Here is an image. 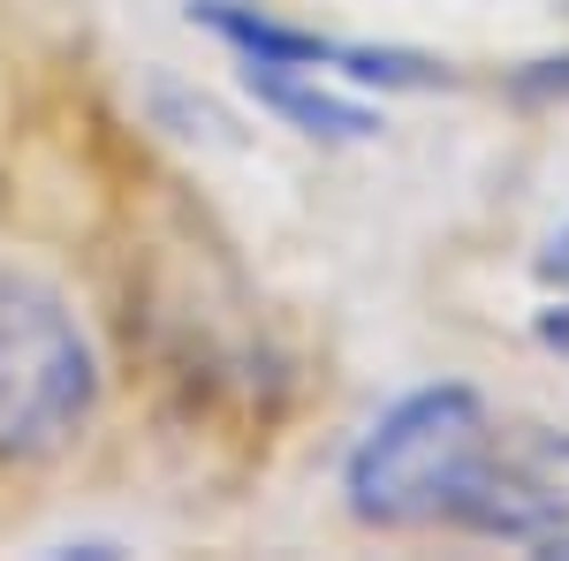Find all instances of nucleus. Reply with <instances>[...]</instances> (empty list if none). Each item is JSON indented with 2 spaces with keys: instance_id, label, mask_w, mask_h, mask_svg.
<instances>
[{
  "instance_id": "7ed1b4c3",
  "label": "nucleus",
  "mask_w": 569,
  "mask_h": 561,
  "mask_svg": "<svg viewBox=\"0 0 569 561\" xmlns=\"http://www.w3.org/2000/svg\"><path fill=\"white\" fill-rule=\"evenodd\" d=\"M190 31L243 61V69H311V77H335L350 91H372V99H433V91H456L463 69L433 53V46H402V39H335L319 23H297L266 0H182Z\"/></svg>"
},
{
  "instance_id": "0eeeda50",
  "label": "nucleus",
  "mask_w": 569,
  "mask_h": 561,
  "mask_svg": "<svg viewBox=\"0 0 569 561\" xmlns=\"http://www.w3.org/2000/svg\"><path fill=\"white\" fill-rule=\"evenodd\" d=\"M531 349H547L555 364H569V289H547V303L531 311Z\"/></svg>"
},
{
  "instance_id": "423d86ee",
  "label": "nucleus",
  "mask_w": 569,
  "mask_h": 561,
  "mask_svg": "<svg viewBox=\"0 0 569 561\" xmlns=\"http://www.w3.org/2000/svg\"><path fill=\"white\" fill-rule=\"evenodd\" d=\"M501 99H509V107H525V114H555V107H569V46L517 61V69L501 77Z\"/></svg>"
},
{
  "instance_id": "6e6552de",
  "label": "nucleus",
  "mask_w": 569,
  "mask_h": 561,
  "mask_svg": "<svg viewBox=\"0 0 569 561\" xmlns=\"http://www.w3.org/2000/svg\"><path fill=\"white\" fill-rule=\"evenodd\" d=\"M531 273H539V289H569V220L539 243V259H531Z\"/></svg>"
},
{
  "instance_id": "20e7f679",
  "label": "nucleus",
  "mask_w": 569,
  "mask_h": 561,
  "mask_svg": "<svg viewBox=\"0 0 569 561\" xmlns=\"http://www.w3.org/2000/svg\"><path fill=\"white\" fill-rule=\"evenodd\" d=\"M569 531V425L547 418H493L471 493L448 523V539H486V547H539Z\"/></svg>"
},
{
  "instance_id": "f257e3e1",
  "label": "nucleus",
  "mask_w": 569,
  "mask_h": 561,
  "mask_svg": "<svg viewBox=\"0 0 569 561\" xmlns=\"http://www.w3.org/2000/svg\"><path fill=\"white\" fill-rule=\"evenodd\" d=\"M107 418V349L53 266L0 251V478L61 471Z\"/></svg>"
},
{
  "instance_id": "39448f33",
  "label": "nucleus",
  "mask_w": 569,
  "mask_h": 561,
  "mask_svg": "<svg viewBox=\"0 0 569 561\" xmlns=\"http://www.w3.org/2000/svg\"><path fill=\"white\" fill-rule=\"evenodd\" d=\"M236 84H243V99L259 107L273 130L305 137L319 152H365V144L388 137V99L350 91V84H335V77H311V69H243L236 61Z\"/></svg>"
},
{
  "instance_id": "f03ea898",
  "label": "nucleus",
  "mask_w": 569,
  "mask_h": 561,
  "mask_svg": "<svg viewBox=\"0 0 569 561\" xmlns=\"http://www.w3.org/2000/svg\"><path fill=\"white\" fill-rule=\"evenodd\" d=\"M493 402L471 380H418L350 432L335 463V509L365 539H433L456 523L493 440Z\"/></svg>"
}]
</instances>
